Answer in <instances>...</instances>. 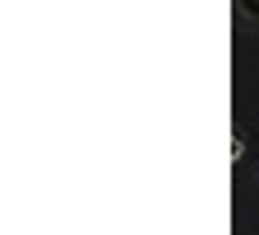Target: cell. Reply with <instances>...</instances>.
<instances>
[{"mask_svg":"<svg viewBox=\"0 0 259 235\" xmlns=\"http://www.w3.org/2000/svg\"><path fill=\"white\" fill-rule=\"evenodd\" d=\"M240 155H245V132L231 136V160H240Z\"/></svg>","mask_w":259,"mask_h":235,"instance_id":"obj_1","label":"cell"},{"mask_svg":"<svg viewBox=\"0 0 259 235\" xmlns=\"http://www.w3.org/2000/svg\"><path fill=\"white\" fill-rule=\"evenodd\" d=\"M236 10H240V14H245V19H254V24H259V5H254V0H240V5H236Z\"/></svg>","mask_w":259,"mask_h":235,"instance_id":"obj_2","label":"cell"}]
</instances>
